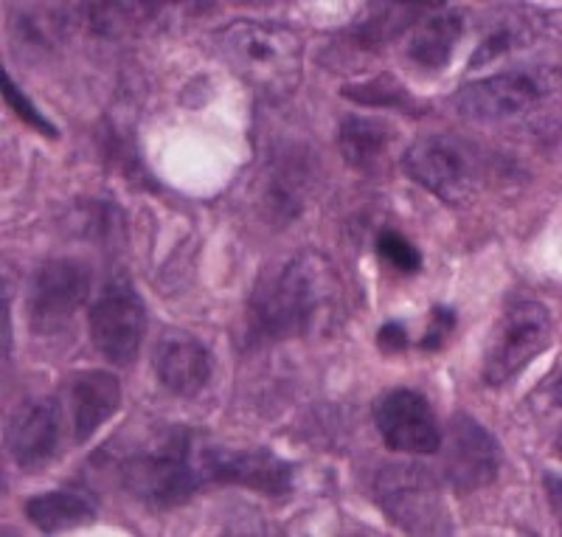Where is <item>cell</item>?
<instances>
[{
  "label": "cell",
  "mask_w": 562,
  "mask_h": 537,
  "mask_svg": "<svg viewBox=\"0 0 562 537\" xmlns=\"http://www.w3.org/2000/svg\"><path fill=\"white\" fill-rule=\"evenodd\" d=\"M209 436L189 425H167L119 461L122 486L153 510H175L209 486L203 450Z\"/></svg>",
  "instance_id": "obj_1"
},
{
  "label": "cell",
  "mask_w": 562,
  "mask_h": 537,
  "mask_svg": "<svg viewBox=\"0 0 562 537\" xmlns=\"http://www.w3.org/2000/svg\"><path fill=\"white\" fill-rule=\"evenodd\" d=\"M326 295V268L313 254L293 256L262 270L245 313L248 344L301 338L318 318Z\"/></svg>",
  "instance_id": "obj_2"
},
{
  "label": "cell",
  "mask_w": 562,
  "mask_h": 537,
  "mask_svg": "<svg viewBox=\"0 0 562 537\" xmlns=\"http://www.w3.org/2000/svg\"><path fill=\"white\" fill-rule=\"evenodd\" d=\"M228 65L248 85L265 93H290L301 79V40L276 20H231L217 32Z\"/></svg>",
  "instance_id": "obj_3"
},
{
  "label": "cell",
  "mask_w": 562,
  "mask_h": 537,
  "mask_svg": "<svg viewBox=\"0 0 562 537\" xmlns=\"http://www.w3.org/2000/svg\"><path fill=\"white\" fill-rule=\"evenodd\" d=\"M554 315L546 304L531 299L512 301L492 326L481 358V380L490 389L509 385L526 366L535 363L554 344Z\"/></svg>",
  "instance_id": "obj_4"
},
{
  "label": "cell",
  "mask_w": 562,
  "mask_h": 537,
  "mask_svg": "<svg viewBox=\"0 0 562 537\" xmlns=\"http://www.w3.org/2000/svg\"><path fill=\"white\" fill-rule=\"evenodd\" d=\"M374 504L385 518L411 535H448L450 515L441 486L428 467L400 461L383 465L374 476Z\"/></svg>",
  "instance_id": "obj_5"
},
{
  "label": "cell",
  "mask_w": 562,
  "mask_h": 537,
  "mask_svg": "<svg viewBox=\"0 0 562 537\" xmlns=\"http://www.w3.org/2000/svg\"><path fill=\"white\" fill-rule=\"evenodd\" d=\"M88 333L93 349L113 366H133L147 335V304L127 273H113L90 304Z\"/></svg>",
  "instance_id": "obj_6"
},
{
  "label": "cell",
  "mask_w": 562,
  "mask_h": 537,
  "mask_svg": "<svg viewBox=\"0 0 562 537\" xmlns=\"http://www.w3.org/2000/svg\"><path fill=\"white\" fill-rule=\"evenodd\" d=\"M93 288V268L79 256H57L34 270L29 282L26 313L32 333H63Z\"/></svg>",
  "instance_id": "obj_7"
},
{
  "label": "cell",
  "mask_w": 562,
  "mask_h": 537,
  "mask_svg": "<svg viewBox=\"0 0 562 537\" xmlns=\"http://www.w3.org/2000/svg\"><path fill=\"white\" fill-rule=\"evenodd\" d=\"M445 448V479L456 493L470 495L498 479L504 454L490 428L470 414H456L448 425V436L441 434Z\"/></svg>",
  "instance_id": "obj_8"
},
{
  "label": "cell",
  "mask_w": 562,
  "mask_h": 537,
  "mask_svg": "<svg viewBox=\"0 0 562 537\" xmlns=\"http://www.w3.org/2000/svg\"><path fill=\"white\" fill-rule=\"evenodd\" d=\"M403 172L441 203L459 205L475 183L473 158L450 135H425L403 153Z\"/></svg>",
  "instance_id": "obj_9"
},
{
  "label": "cell",
  "mask_w": 562,
  "mask_h": 537,
  "mask_svg": "<svg viewBox=\"0 0 562 537\" xmlns=\"http://www.w3.org/2000/svg\"><path fill=\"white\" fill-rule=\"evenodd\" d=\"M546 93H549V82L540 77V71L512 68V71L492 74V77L461 85L456 90L453 108L470 122L492 124L515 119L524 110L535 108Z\"/></svg>",
  "instance_id": "obj_10"
},
{
  "label": "cell",
  "mask_w": 562,
  "mask_h": 537,
  "mask_svg": "<svg viewBox=\"0 0 562 537\" xmlns=\"http://www.w3.org/2000/svg\"><path fill=\"white\" fill-rule=\"evenodd\" d=\"M203 467L209 484H237L268 499H284L293 493L295 465L268 448H225L205 441Z\"/></svg>",
  "instance_id": "obj_11"
},
{
  "label": "cell",
  "mask_w": 562,
  "mask_h": 537,
  "mask_svg": "<svg viewBox=\"0 0 562 537\" xmlns=\"http://www.w3.org/2000/svg\"><path fill=\"white\" fill-rule=\"evenodd\" d=\"M374 425L385 448L405 456L441 450V428L430 400L416 389H391L374 405Z\"/></svg>",
  "instance_id": "obj_12"
},
{
  "label": "cell",
  "mask_w": 562,
  "mask_h": 537,
  "mask_svg": "<svg viewBox=\"0 0 562 537\" xmlns=\"http://www.w3.org/2000/svg\"><path fill=\"white\" fill-rule=\"evenodd\" d=\"M9 456L23 470L52 465L63 445V409L54 396L26 400L9 416Z\"/></svg>",
  "instance_id": "obj_13"
},
{
  "label": "cell",
  "mask_w": 562,
  "mask_h": 537,
  "mask_svg": "<svg viewBox=\"0 0 562 537\" xmlns=\"http://www.w3.org/2000/svg\"><path fill=\"white\" fill-rule=\"evenodd\" d=\"M155 378L169 394L194 400L203 394L214 374V353L186 329H167L153 349Z\"/></svg>",
  "instance_id": "obj_14"
},
{
  "label": "cell",
  "mask_w": 562,
  "mask_h": 537,
  "mask_svg": "<svg viewBox=\"0 0 562 537\" xmlns=\"http://www.w3.org/2000/svg\"><path fill=\"white\" fill-rule=\"evenodd\" d=\"M124 391L115 374L102 369H85L68 383V409L74 425V441L85 445L108 425L122 409Z\"/></svg>",
  "instance_id": "obj_15"
},
{
  "label": "cell",
  "mask_w": 562,
  "mask_h": 537,
  "mask_svg": "<svg viewBox=\"0 0 562 537\" xmlns=\"http://www.w3.org/2000/svg\"><path fill=\"white\" fill-rule=\"evenodd\" d=\"M26 518L45 535L79 529L97 521L99 504L85 486H59L26 501Z\"/></svg>",
  "instance_id": "obj_16"
},
{
  "label": "cell",
  "mask_w": 562,
  "mask_h": 537,
  "mask_svg": "<svg viewBox=\"0 0 562 537\" xmlns=\"http://www.w3.org/2000/svg\"><path fill=\"white\" fill-rule=\"evenodd\" d=\"M461 37H464V14L459 9H441L414 26L405 45V57L425 71H445Z\"/></svg>",
  "instance_id": "obj_17"
},
{
  "label": "cell",
  "mask_w": 562,
  "mask_h": 537,
  "mask_svg": "<svg viewBox=\"0 0 562 537\" xmlns=\"http://www.w3.org/2000/svg\"><path fill=\"white\" fill-rule=\"evenodd\" d=\"M396 130L380 115H346L338 130V147L346 167L355 172H378Z\"/></svg>",
  "instance_id": "obj_18"
},
{
  "label": "cell",
  "mask_w": 562,
  "mask_h": 537,
  "mask_svg": "<svg viewBox=\"0 0 562 537\" xmlns=\"http://www.w3.org/2000/svg\"><path fill=\"white\" fill-rule=\"evenodd\" d=\"M310 164L299 149H281V155H273L268 172V209L279 223H290L301 214L304 200H307L310 186Z\"/></svg>",
  "instance_id": "obj_19"
},
{
  "label": "cell",
  "mask_w": 562,
  "mask_h": 537,
  "mask_svg": "<svg viewBox=\"0 0 562 537\" xmlns=\"http://www.w3.org/2000/svg\"><path fill=\"white\" fill-rule=\"evenodd\" d=\"M428 12L430 9L425 7H369L355 20L349 37L358 48H378V45L400 37L408 26H416V20Z\"/></svg>",
  "instance_id": "obj_20"
},
{
  "label": "cell",
  "mask_w": 562,
  "mask_h": 537,
  "mask_svg": "<svg viewBox=\"0 0 562 537\" xmlns=\"http://www.w3.org/2000/svg\"><path fill=\"white\" fill-rule=\"evenodd\" d=\"M340 97L355 104H363V108H385L396 110V113L422 115V104L411 97V90L394 74H380V77L366 79V82L344 85Z\"/></svg>",
  "instance_id": "obj_21"
},
{
  "label": "cell",
  "mask_w": 562,
  "mask_h": 537,
  "mask_svg": "<svg viewBox=\"0 0 562 537\" xmlns=\"http://www.w3.org/2000/svg\"><path fill=\"white\" fill-rule=\"evenodd\" d=\"M0 88H3V99H7L9 110L18 115L20 122L26 124V127H32L37 135H43V138H48V142H59L57 124H52L45 119L43 110L20 90V85L9 77V71H0Z\"/></svg>",
  "instance_id": "obj_22"
},
{
  "label": "cell",
  "mask_w": 562,
  "mask_h": 537,
  "mask_svg": "<svg viewBox=\"0 0 562 537\" xmlns=\"http://www.w3.org/2000/svg\"><path fill=\"white\" fill-rule=\"evenodd\" d=\"M374 248H378V254L383 256V262L389 265V268L400 270V273L414 276L422 270V250L416 248L405 234H400V231L394 228L380 231L378 239H374Z\"/></svg>",
  "instance_id": "obj_23"
},
{
  "label": "cell",
  "mask_w": 562,
  "mask_h": 537,
  "mask_svg": "<svg viewBox=\"0 0 562 537\" xmlns=\"http://www.w3.org/2000/svg\"><path fill=\"white\" fill-rule=\"evenodd\" d=\"M155 14V9L147 7H90L88 23L97 29L99 34H119L122 29L133 26V23H144Z\"/></svg>",
  "instance_id": "obj_24"
},
{
  "label": "cell",
  "mask_w": 562,
  "mask_h": 537,
  "mask_svg": "<svg viewBox=\"0 0 562 537\" xmlns=\"http://www.w3.org/2000/svg\"><path fill=\"white\" fill-rule=\"evenodd\" d=\"M456 326H459V315H456L453 307L448 304H436L430 310V321H428V329L416 340L422 353H441L445 346H448L450 335L456 333Z\"/></svg>",
  "instance_id": "obj_25"
},
{
  "label": "cell",
  "mask_w": 562,
  "mask_h": 537,
  "mask_svg": "<svg viewBox=\"0 0 562 537\" xmlns=\"http://www.w3.org/2000/svg\"><path fill=\"white\" fill-rule=\"evenodd\" d=\"M515 43V32L512 29H495L486 40H481V45L475 48L473 59H470V68H479L481 63H492V59H498L501 54H506Z\"/></svg>",
  "instance_id": "obj_26"
},
{
  "label": "cell",
  "mask_w": 562,
  "mask_h": 537,
  "mask_svg": "<svg viewBox=\"0 0 562 537\" xmlns=\"http://www.w3.org/2000/svg\"><path fill=\"white\" fill-rule=\"evenodd\" d=\"M378 346L383 355H403L411 346V335L403 321H385L378 329Z\"/></svg>",
  "instance_id": "obj_27"
},
{
  "label": "cell",
  "mask_w": 562,
  "mask_h": 537,
  "mask_svg": "<svg viewBox=\"0 0 562 537\" xmlns=\"http://www.w3.org/2000/svg\"><path fill=\"white\" fill-rule=\"evenodd\" d=\"M546 490H549V501L554 506V515H560V476L557 473H546Z\"/></svg>",
  "instance_id": "obj_28"
}]
</instances>
